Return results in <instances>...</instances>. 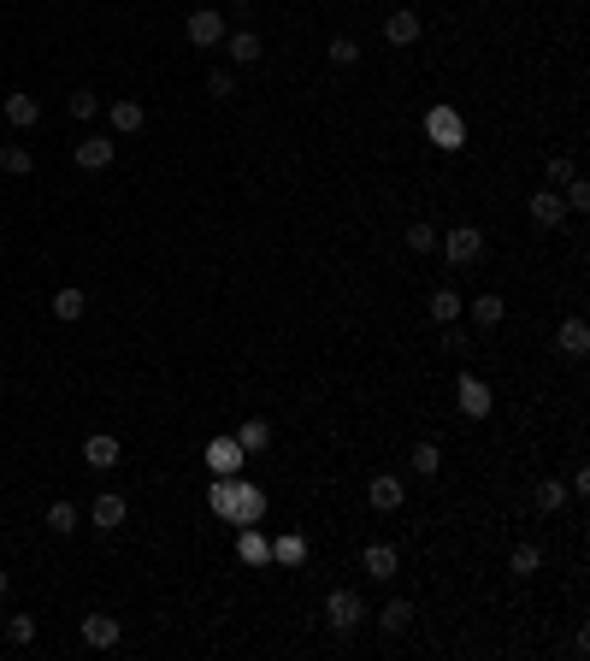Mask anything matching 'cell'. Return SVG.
Instances as JSON below:
<instances>
[{"label": "cell", "mask_w": 590, "mask_h": 661, "mask_svg": "<svg viewBox=\"0 0 590 661\" xmlns=\"http://www.w3.org/2000/svg\"><path fill=\"white\" fill-rule=\"evenodd\" d=\"M65 113H71V118H77V125H89V118H95V113H100V95H95V89H77V95H71V100H65Z\"/></svg>", "instance_id": "cell-32"}, {"label": "cell", "mask_w": 590, "mask_h": 661, "mask_svg": "<svg viewBox=\"0 0 590 661\" xmlns=\"http://www.w3.org/2000/svg\"><path fill=\"white\" fill-rule=\"evenodd\" d=\"M83 313H89V296H83V290H77V283H65V290H59V296H54V319L77 325V319H83Z\"/></svg>", "instance_id": "cell-21"}, {"label": "cell", "mask_w": 590, "mask_h": 661, "mask_svg": "<svg viewBox=\"0 0 590 661\" xmlns=\"http://www.w3.org/2000/svg\"><path fill=\"white\" fill-rule=\"evenodd\" d=\"M6 125H13V130H36V125H42V100H36V95H6Z\"/></svg>", "instance_id": "cell-16"}, {"label": "cell", "mask_w": 590, "mask_h": 661, "mask_svg": "<svg viewBox=\"0 0 590 661\" xmlns=\"http://www.w3.org/2000/svg\"><path fill=\"white\" fill-rule=\"evenodd\" d=\"M30 148H18V142H0V178H30Z\"/></svg>", "instance_id": "cell-24"}, {"label": "cell", "mask_w": 590, "mask_h": 661, "mask_svg": "<svg viewBox=\"0 0 590 661\" xmlns=\"http://www.w3.org/2000/svg\"><path fill=\"white\" fill-rule=\"evenodd\" d=\"M455 408H461L466 420H490V408H496L490 384H484V378H461V384H455Z\"/></svg>", "instance_id": "cell-5"}, {"label": "cell", "mask_w": 590, "mask_h": 661, "mask_svg": "<svg viewBox=\"0 0 590 661\" xmlns=\"http://www.w3.org/2000/svg\"><path fill=\"white\" fill-rule=\"evenodd\" d=\"M325 620H331V632H354V626L366 620L360 591H349V585H343V591H331V596H325Z\"/></svg>", "instance_id": "cell-3"}, {"label": "cell", "mask_w": 590, "mask_h": 661, "mask_svg": "<svg viewBox=\"0 0 590 661\" xmlns=\"http://www.w3.org/2000/svg\"><path fill=\"white\" fill-rule=\"evenodd\" d=\"M266 491H260V484H248V479H242V473H237V508H230V526H260V520H266Z\"/></svg>", "instance_id": "cell-4"}, {"label": "cell", "mask_w": 590, "mask_h": 661, "mask_svg": "<svg viewBox=\"0 0 590 661\" xmlns=\"http://www.w3.org/2000/svg\"><path fill=\"white\" fill-rule=\"evenodd\" d=\"M107 118H113L118 136H142V125H148V107L125 95V100H113V107H107Z\"/></svg>", "instance_id": "cell-14"}, {"label": "cell", "mask_w": 590, "mask_h": 661, "mask_svg": "<svg viewBox=\"0 0 590 661\" xmlns=\"http://www.w3.org/2000/svg\"><path fill=\"white\" fill-rule=\"evenodd\" d=\"M225 54L237 59V65H254L266 48H260V36H254V30H230V36H225Z\"/></svg>", "instance_id": "cell-19"}, {"label": "cell", "mask_w": 590, "mask_h": 661, "mask_svg": "<svg viewBox=\"0 0 590 661\" xmlns=\"http://www.w3.org/2000/svg\"><path fill=\"white\" fill-rule=\"evenodd\" d=\"M6 591H13V573H6V567H0V596H6Z\"/></svg>", "instance_id": "cell-41"}, {"label": "cell", "mask_w": 590, "mask_h": 661, "mask_svg": "<svg viewBox=\"0 0 590 661\" xmlns=\"http://www.w3.org/2000/svg\"><path fill=\"white\" fill-rule=\"evenodd\" d=\"M384 42H390V48H413V42H420V13H413V6L390 13V18H384Z\"/></svg>", "instance_id": "cell-12"}, {"label": "cell", "mask_w": 590, "mask_h": 661, "mask_svg": "<svg viewBox=\"0 0 590 661\" xmlns=\"http://www.w3.org/2000/svg\"><path fill=\"white\" fill-rule=\"evenodd\" d=\"M408 248H413V254H431V248H437V225L413 219V225H408Z\"/></svg>", "instance_id": "cell-36"}, {"label": "cell", "mask_w": 590, "mask_h": 661, "mask_svg": "<svg viewBox=\"0 0 590 661\" xmlns=\"http://www.w3.org/2000/svg\"><path fill=\"white\" fill-rule=\"evenodd\" d=\"M525 213H532V225H543V230H555L567 219V201H561V189H532V201H525Z\"/></svg>", "instance_id": "cell-7"}, {"label": "cell", "mask_w": 590, "mask_h": 661, "mask_svg": "<svg viewBox=\"0 0 590 661\" xmlns=\"http://www.w3.org/2000/svg\"><path fill=\"white\" fill-rule=\"evenodd\" d=\"M42 520H48V532H54V537H71L77 526H83V514H77V502H65V496H59V502H48Z\"/></svg>", "instance_id": "cell-17"}, {"label": "cell", "mask_w": 590, "mask_h": 661, "mask_svg": "<svg viewBox=\"0 0 590 661\" xmlns=\"http://www.w3.org/2000/svg\"><path fill=\"white\" fill-rule=\"evenodd\" d=\"M425 313H431L437 325H455V319H461V296H455V290H431V301H425Z\"/></svg>", "instance_id": "cell-27"}, {"label": "cell", "mask_w": 590, "mask_h": 661, "mask_svg": "<svg viewBox=\"0 0 590 661\" xmlns=\"http://www.w3.org/2000/svg\"><path fill=\"white\" fill-rule=\"evenodd\" d=\"M378 626H384V632H408V626H413V603H408V596L384 603V608H378Z\"/></svg>", "instance_id": "cell-26"}, {"label": "cell", "mask_w": 590, "mask_h": 661, "mask_svg": "<svg viewBox=\"0 0 590 661\" xmlns=\"http://www.w3.org/2000/svg\"><path fill=\"white\" fill-rule=\"evenodd\" d=\"M366 502L378 508V514H395V508L408 502V491H402L395 473H378V479H366Z\"/></svg>", "instance_id": "cell-9"}, {"label": "cell", "mask_w": 590, "mask_h": 661, "mask_svg": "<svg viewBox=\"0 0 590 661\" xmlns=\"http://www.w3.org/2000/svg\"><path fill=\"white\" fill-rule=\"evenodd\" d=\"M118 455H125V443H118L113 431H95V437H83V461L95 466V473H107V466H118Z\"/></svg>", "instance_id": "cell-10"}, {"label": "cell", "mask_w": 590, "mask_h": 661, "mask_svg": "<svg viewBox=\"0 0 590 661\" xmlns=\"http://www.w3.org/2000/svg\"><path fill=\"white\" fill-rule=\"evenodd\" d=\"M437 248L449 266H473L478 254H484V230L478 225H455V230H437Z\"/></svg>", "instance_id": "cell-1"}, {"label": "cell", "mask_w": 590, "mask_h": 661, "mask_svg": "<svg viewBox=\"0 0 590 661\" xmlns=\"http://www.w3.org/2000/svg\"><path fill=\"white\" fill-rule=\"evenodd\" d=\"M443 349H449V354H466V349H473V337L461 331V319H455L449 331H443Z\"/></svg>", "instance_id": "cell-40"}, {"label": "cell", "mask_w": 590, "mask_h": 661, "mask_svg": "<svg viewBox=\"0 0 590 661\" xmlns=\"http://www.w3.org/2000/svg\"><path fill=\"white\" fill-rule=\"evenodd\" d=\"M325 54H331V65H354V59H360V42H354V36H331Z\"/></svg>", "instance_id": "cell-37"}, {"label": "cell", "mask_w": 590, "mask_h": 661, "mask_svg": "<svg viewBox=\"0 0 590 661\" xmlns=\"http://www.w3.org/2000/svg\"><path fill=\"white\" fill-rule=\"evenodd\" d=\"M555 343H561L567 354H585V349H590V325H585V319H578V313H573V319H561V331H555Z\"/></svg>", "instance_id": "cell-25"}, {"label": "cell", "mask_w": 590, "mask_h": 661, "mask_svg": "<svg viewBox=\"0 0 590 661\" xmlns=\"http://www.w3.org/2000/svg\"><path fill=\"white\" fill-rule=\"evenodd\" d=\"M113 154H118L113 136H83V142H77V166H83V171H107Z\"/></svg>", "instance_id": "cell-13"}, {"label": "cell", "mask_w": 590, "mask_h": 661, "mask_svg": "<svg viewBox=\"0 0 590 661\" xmlns=\"http://www.w3.org/2000/svg\"><path fill=\"white\" fill-rule=\"evenodd\" d=\"M6 644H18V649L36 644V620H30V614H13V620H6Z\"/></svg>", "instance_id": "cell-35"}, {"label": "cell", "mask_w": 590, "mask_h": 661, "mask_svg": "<svg viewBox=\"0 0 590 661\" xmlns=\"http://www.w3.org/2000/svg\"><path fill=\"white\" fill-rule=\"evenodd\" d=\"M425 136H431V148L455 154V148H466V118L455 113V107H431V113H425Z\"/></svg>", "instance_id": "cell-2"}, {"label": "cell", "mask_w": 590, "mask_h": 661, "mask_svg": "<svg viewBox=\"0 0 590 661\" xmlns=\"http://www.w3.org/2000/svg\"><path fill=\"white\" fill-rule=\"evenodd\" d=\"M207 508L219 514V520H230V508H237V473H219L207 491Z\"/></svg>", "instance_id": "cell-18"}, {"label": "cell", "mask_w": 590, "mask_h": 661, "mask_svg": "<svg viewBox=\"0 0 590 661\" xmlns=\"http://www.w3.org/2000/svg\"><path fill=\"white\" fill-rule=\"evenodd\" d=\"M125 514H130V502L118 491H100L95 502H89V526H100V532H118L125 526Z\"/></svg>", "instance_id": "cell-8"}, {"label": "cell", "mask_w": 590, "mask_h": 661, "mask_svg": "<svg viewBox=\"0 0 590 661\" xmlns=\"http://www.w3.org/2000/svg\"><path fill=\"white\" fill-rule=\"evenodd\" d=\"M532 502H537V514H561V508H567V484L561 479H543L532 491Z\"/></svg>", "instance_id": "cell-28"}, {"label": "cell", "mask_w": 590, "mask_h": 661, "mask_svg": "<svg viewBox=\"0 0 590 661\" xmlns=\"http://www.w3.org/2000/svg\"><path fill=\"white\" fill-rule=\"evenodd\" d=\"M502 313H508L502 296H478V301H473V325H484V331H490V325H502Z\"/></svg>", "instance_id": "cell-30"}, {"label": "cell", "mask_w": 590, "mask_h": 661, "mask_svg": "<svg viewBox=\"0 0 590 661\" xmlns=\"http://www.w3.org/2000/svg\"><path fill=\"white\" fill-rule=\"evenodd\" d=\"M561 201H567V207H573V213H585V207H590V183H585V178L561 183Z\"/></svg>", "instance_id": "cell-38"}, {"label": "cell", "mask_w": 590, "mask_h": 661, "mask_svg": "<svg viewBox=\"0 0 590 661\" xmlns=\"http://www.w3.org/2000/svg\"><path fill=\"white\" fill-rule=\"evenodd\" d=\"M242 461H248V455H242L237 437H213V443H207V466H213V473H242Z\"/></svg>", "instance_id": "cell-15"}, {"label": "cell", "mask_w": 590, "mask_h": 661, "mask_svg": "<svg viewBox=\"0 0 590 661\" xmlns=\"http://www.w3.org/2000/svg\"><path fill=\"white\" fill-rule=\"evenodd\" d=\"M183 36L195 48H219L225 42V13H213V6H201V13H189V24H183Z\"/></svg>", "instance_id": "cell-6"}, {"label": "cell", "mask_w": 590, "mask_h": 661, "mask_svg": "<svg viewBox=\"0 0 590 661\" xmlns=\"http://www.w3.org/2000/svg\"><path fill=\"white\" fill-rule=\"evenodd\" d=\"M301 555H308V544H301V537H272V561L295 567V561H301Z\"/></svg>", "instance_id": "cell-34"}, {"label": "cell", "mask_w": 590, "mask_h": 661, "mask_svg": "<svg viewBox=\"0 0 590 661\" xmlns=\"http://www.w3.org/2000/svg\"><path fill=\"white\" fill-rule=\"evenodd\" d=\"M242 561H272V544L266 537H260V526H242Z\"/></svg>", "instance_id": "cell-31"}, {"label": "cell", "mask_w": 590, "mask_h": 661, "mask_svg": "<svg viewBox=\"0 0 590 661\" xmlns=\"http://www.w3.org/2000/svg\"><path fill=\"white\" fill-rule=\"evenodd\" d=\"M360 567H366L372 578H395V573H402V567H395V549H390V544H366Z\"/></svg>", "instance_id": "cell-20"}, {"label": "cell", "mask_w": 590, "mask_h": 661, "mask_svg": "<svg viewBox=\"0 0 590 661\" xmlns=\"http://www.w3.org/2000/svg\"><path fill=\"white\" fill-rule=\"evenodd\" d=\"M573 178H578L573 160H567V154H549V166H543V183H549V189H561V183H573Z\"/></svg>", "instance_id": "cell-33"}, {"label": "cell", "mask_w": 590, "mask_h": 661, "mask_svg": "<svg viewBox=\"0 0 590 661\" xmlns=\"http://www.w3.org/2000/svg\"><path fill=\"white\" fill-rule=\"evenodd\" d=\"M537 567H543V549H537V544H514V549H508V573H514V578H532Z\"/></svg>", "instance_id": "cell-22"}, {"label": "cell", "mask_w": 590, "mask_h": 661, "mask_svg": "<svg viewBox=\"0 0 590 661\" xmlns=\"http://www.w3.org/2000/svg\"><path fill=\"white\" fill-rule=\"evenodd\" d=\"M413 473H420V479H437V466H443V449H437V443H413Z\"/></svg>", "instance_id": "cell-29"}, {"label": "cell", "mask_w": 590, "mask_h": 661, "mask_svg": "<svg viewBox=\"0 0 590 661\" xmlns=\"http://www.w3.org/2000/svg\"><path fill=\"white\" fill-rule=\"evenodd\" d=\"M237 443H242V455H260V449H272V420H242Z\"/></svg>", "instance_id": "cell-23"}, {"label": "cell", "mask_w": 590, "mask_h": 661, "mask_svg": "<svg viewBox=\"0 0 590 661\" xmlns=\"http://www.w3.org/2000/svg\"><path fill=\"white\" fill-rule=\"evenodd\" d=\"M207 95L213 100H230V95H237V77H230V71H207Z\"/></svg>", "instance_id": "cell-39"}, {"label": "cell", "mask_w": 590, "mask_h": 661, "mask_svg": "<svg viewBox=\"0 0 590 661\" xmlns=\"http://www.w3.org/2000/svg\"><path fill=\"white\" fill-rule=\"evenodd\" d=\"M118 638H125L118 614H83V644H89V649H113Z\"/></svg>", "instance_id": "cell-11"}]
</instances>
